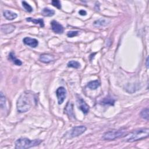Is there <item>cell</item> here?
<instances>
[{"label":"cell","instance_id":"cell-12","mask_svg":"<svg viewBox=\"0 0 149 149\" xmlns=\"http://www.w3.org/2000/svg\"><path fill=\"white\" fill-rule=\"evenodd\" d=\"M54 59V57L53 56L47 54H44L41 55L39 58L40 61L44 63H49L51 61H53Z\"/></svg>","mask_w":149,"mask_h":149},{"label":"cell","instance_id":"cell-7","mask_svg":"<svg viewBox=\"0 0 149 149\" xmlns=\"http://www.w3.org/2000/svg\"><path fill=\"white\" fill-rule=\"evenodd\" d=\"M51 29L54 32L57 34H62L64 32V27L57 21H53L51 22Z\"/></svg>","mask_w":149,"mask_h":149},{"label":"cell","instance_id":"cell-8","mask_svg":"<svg viewBox=\"0 0 149 149\" xmlns=\"http://www.w3.org/2000/svg\"><path fill=\"white\" fill-rule=\"evenodd\" d=\"M86 130V127L84 126H78L74 127L71 132V136L77 137L83 134Z\"/></svg>","mask_w":149,"mask_h":149},{"label":"cell","instance_id":"cell-26","mask_svg":"<svg viewBox=\"0 0 149 149\" xmlns=\"http://www.w3.org/2000/svg\"><path fill=\"white\" fill-rule=\"evenodd\" d=\"M146 65L147 68H148V57H147V59H146Z\"/></svg>","mask_w":149,"mask_h":149},{"label":"cell","instance_id":"cell-11","mask_svg":"<svg viewBox=\"0 0 149 149\" xmlns=\"http://www.w3.org/2000/svg\"><path fill=\"white\" fill-rule=\"evenodd\" d=\"M15 30V26L12 25H3L1 26V30L4 34H10Z\"/></svg>","mask_w":149,"mask_h":149},{"label":"cell","instance_id":"cell-23","mask_svg":"<svg viewBox=\"0 0 149 149\" xmlns=\"http://www.w3.org/2000/svg\"><path fill=\"white\" fill-rule=\"evenodd\" d=\"M51 4L54 7H56L57 8H58L59 10H60L61 8V2L60 1H58V0H54V1H52Z\"/></svg>","mask_w":149,"mask_h":149},{"label":"cell","instance_id":"cell-20","mask_svg":"<svg viewBox=\"0 0 149 149\" xmlns=\"http://www.w3.org/2000/svg\"><path fill=\"white\" fill-rule=\"evenodd\" d=\"M103 104H109L111 106H113L115 103V100L111 97H106L102 102Z\"/></svg>","mask_w":149,"mask_h":149},{"label":"cell","instance_id":"cell-18","mask_svg":"<svg viewBox=\"0 0 149 149\" xmlns=\"http://www.w3.org/2000/svg\"><path fill=\"white\" fill-rule=\"evenodd\" d=\"M68 67L69 68H73L75 69H78L80 67V64L79 62L76 61H71L68 63Z\"/></svg>","mask_w":149,"mask_h":149},{"label":"cell","instance_id":"cell-22","mask_svg":"<svg viewBox=\"0 0 149 149\" xmlns=\"http://www.w3.org/2000/svg\"><path fill=\"white\" fill-rule=\"evenodd\" d=\"M22 6L24 8V9L26 11L28 12H32L33 11V8L26 1H22Z\"/></svg>","mask_w":149,"mask_h":149},{"label":"cell","instance_id":"cell-9","mask_svg":"<svg viewBox=\"0 0 149 149\" xmlns=\"http://www.w3.org/2000/svg\"><path fill=\"white\" fill-rule=\"evenodd\" d=\"M111 23V19L106 18H101L98 20H96L93 25L95 27H102L108 26Z\"/></svg>","mask_w":149,"mask_h":149},{"label":"cell","instance_id":"cell-19","mask_svg":"<svg viewBox=\"0 0 149 149\" xmlns=\"http://www.w3.org/2000/svg\"><path fill=\"white\" fill-rule=\"evenodd\" d=\"M148 111H149V110H148V108H146L143 109V110L141 111V113H140V114L141 117L142 118H143V119H144L148 121V118H149Z\"/></svg>","mask_w":149,"mask_h":149},{"label":"cell","instance_id":"cell-14","mask_svg":"<svg viewBox=\"0 0 149 149\" xmlns=\"http://www.w3.org/2000/svg\"><path fill=\"white\" fill-rule=\"evenodd\" d=\"M8 58H9V60L11 61L15 65L17 66H21L22 65V62L16 57L14 53L11 52L9 54Z\"/></svg>","mask_w":149,"mask_h":149},{"label":"cell","instance_id":"cell-21","mask_svg":"<svg viewBox=\"0 0 149 149\" xmlns=\"http://www.w3.org/2000/svg\"><path fill=\"white\" fill-rule=\"evenodd\" d=\"M0 106H1V108H5V102H6V98L5 96L4 95L3 93L1 92V96H0Z\"/></svg>","mask_w":149,"mask_h":149},{"label":"cell","instance_id":"cell-10","mask_svg":"<svg viewBox=\"0 0 149 149\" xmlns=\"http://www.w3.org/2000/svg\"><path fill=\"white\" fill-rule=\"evenodd\" d=\"M23 42L25 44L30 46L32 48H36L38 45V41L36 38H32L29 37H25L23 40Z\"/></svg>","mask_w":149,"mask_h":149},{"label":"cell","instance_id":"cell-3","mask_svg":"<svg viewBox=\"0 0 149 149\" xmlns=\"http://www.w3.org/2000/svg\"><path fill=\"white\" fill-rule=\"evenodd\" d=\"M42 141L43 140L40 139H34L33 140H31L25 137L19 138L15 141V148L18 149L29 148L39 145Z\"/></svg>","mask_w":149,"mask_h":149},{"label":"cell","instance_id":"cell-2","mask_svg":"<svg viewBox=\"0 0 149 149\" xmlns=\"http://www.w3.org/2000/svg\"><path fill=\"white\" fill-rule=\"evenodd\" d=\"M149 129L148 128H141L133 130L129 133H127L123 137L125 141L134 142L136 141L144 139L148 137Z\"/></svg>","mask_w":149,"mask_h":149},{"label":"cell","instance_id":"cell-4","mask_svg":"<svg viewBox=\"0 0 149 149\" xmlns=\"http://www.w3.org/2000/svg\"><path fill=\"white\" fill-rule=\"evenodd\" d=\"M127 133L126 129H122L119 130H111L106 132L102 137L104 140H114L123 137Z\"/></svg>","mask_w":149,"mask_h":149},{"label":"cell","instance_id":"cell-15","mask_svg":"<svg viewBox=\"0 0 149 149\" xmlns=\"http://www.w3.org/2000/svg\"><path fill=\"white\" fill-rule=\"evenodd\" d=\"M26 21L29 22H32L34 24L36 25H40V27H43L44 26V22L43 19H34V18H27L26 19Z\"/></svg>","mask_w":149,"mask_h":149},{"label":"cell","instance_id":"cell-1","mask_svg":"<svg viewBox=\"0 0 149 149\" xmlns=\"http://www.w3.org/2000/svg\"><path fill=\"white\" fill-rule=\"evenodd\" d=\"M34 103H37L36 95L30 91H25L21 94L18 99L17 110L20 113L27 112Z\"/></svg>","mask_w":149,"mask_h":149},{"label":"cell","instance_id":"cell-25","mask_svg":"<svg viewBox=\"0 0 149 149\" xmlns=\"http://www.w3.org/2000/svg\"><path fill=\"white\" fill-rule=\"evenodd\" d=\"M79 14L80 15H82V16H85V15H87L86 11H84V10H80V11H79Z\"/></svg>","mask_w":149,"mask_h":149},{"label":"cell","instance_id":"cell-5","mask_svg":"<svg viewBox=\"0 0 149 149\" xmlns=\"http://www.w3.org/2000/svg\"><path fill=\"white\" fill-rule=\"evenodd\" d=\"M77 106L78 108L81 110L84 114H87L89 111V106L83 100V99L80 97H78L76 100Z\"/></svg>","mask_w":149,"mask_h":149},{"label":"cell","instance_id":"cell-13","mask_svg":"<svg viewBox=\"0 0 149 149\" xmlns=\"http://www.w3.org/2000/svg\"><path fill=\"white\" fill-rule=\"evenodd\" d=\"M3 15H4V16L7 20H10V21H12V20L16 19L18 16L16 14H15L11 11H8V10L4 11L3 12Z\"/></svg>","mask_w":149,"mask_h":149},{"label":"cell","instance_id":"cell-16","mask_svg":"<svg viewBox=\"0 0 149 149\" xmlns=\"http://www.w3.org/2000/svg\"><path fill=\"white\" fill-rule=\"evenodd\" d=\"M100 86V82L98 80L91 81L89 82V83L87 84V87L91 90H95Z\"/></svg>","mask_w":149,"mask_h":149},{"label":"cell","instance_id":"cell-24","mask_svg":"<svg viewBox=\"0 0 149 149\" xmlns=\"http://www.w3.org/2000/svg\"><path fill=\"white\" fill-rule=\"evenodd\" d=\"M78 31H70L67 33V36L69 37H73L79 34Z\"/></svg>","mask_w":149,"mask_h":149},{"label":"cell","instance_id":"cell-17","mask_svg":"<svg viewBox=\"0 0 149 149\" xmlns=\"http://www.w3.org/2000/svg\"><path fill=\"white\" fill-rule=\"evenodd\" d=\"M42 14L44 16H53L55 14V11L48 8H44L42 10Z\"/></svg>","mask_w":149,"mask_h":149},{"label":"cell","instance_id":"cell-6","mask_svg":"<svg viewBox=\"0 0 149 149\" xmlns=\"http://www.w3.org/2000/svg\"><path fill=\"white\" fill-rule=\"evenodd\" d=\"M58 104H62L67 97V90L64 87H60L56 91Z\"/></svg>","mask_w":149,"mask_h":149}]
</instances>
